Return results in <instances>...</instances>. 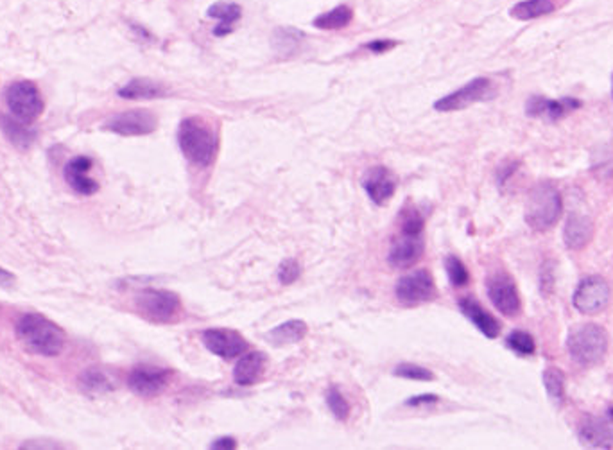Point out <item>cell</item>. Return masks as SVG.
Listing matches in <instances>:
<instances>
[{
  "label": "cell",
  "mask_w": 613,
  "mask_h": 450,
  "mask_svg": "<svg viewBox=\"0 0 613 450\" xmlns=\"http://www.w3.org/2000/svg\"><path fill=\"white\" fill-rule=\"evenodd\" d=\"M132 30L137 31V35H139V37H144L146 40H151V38H153V37L149 35L148 30H144V28H140V26H137V24H132Z\"/></svg>",
  "instance_id": "cell-41"
},
{
  "label": "cell",
  "mask_w": 613,
  "mask_h": 450,
  "mask_svg": "<svg viewBox=\"0 0 613 450\" xmlns=\"http://www.w3.org/2000/svg\"><path fill=\"white\" fill-rule=\"evenodd\" d=\"M94 160L90 157L80 155L71 158L64 167V178L67 185L80 196H94L99 191V182L90 176Z\"/></svg>",
  "instance_id": "cell-15"
},
{
  "label": "cell",
  "mask_w": 613,
  "mask_h": 450,
  "mask_svg": "<svg viewBox=\"0 0 613 450\" xmlns=\"http://www.w3.org/2000/svg\"><path fill=\"white\" fill-rule=\"evenodd\" d=\"M436 294V282L427 269H418L402 276L395 287L396 300L405 307H418L421 303H427L434 300Z\"/></svg>",
  "instance_id": "cell-10"
},
{
  "label": "cell",
  "mask_w": 613,
  "mask_h": 450,
  "mask_svg": "<svg viewBox=\"0 0 613 450\" xmlns=\"http://www.w3.org/2000/svg\"><path fill=\"white\" fill-rule=\"evenodd\" d=\"M119 98L128 101H153L169 96V89L158 81L148 78H135L128 85L119 89Z\"/></svg>",
  "instance_id": "cell-23"
},
{
  "label": "cell",
  "mask_w": 613,
  "mask_h": 450,
  "mask_svg": "<svg viewBox=\"0 0 613 450\" xmlns=\"http://www.w3.org/2000/svg\"><path fill=\"white\" fill-rule=\"evenodd\" d=\"M438 402H439V398L436 395H416V396L409 398L405 402V405H409V407H421V405H434Z\"/></svg>",
  "instance_id": "cell-38"
},
{
  "label": "cell",
  "mask_w": 613,
  "mask_h": 450,
  "mask_svg": "<svg viewBox=\"0 0 613 450\" xmlns=\"http://www.w3.org/2000/svg\"><path fill=\"white\" fill-rule=\"evenodd\" d=\"M396 46H398V42L382 38V40H373V42L366 44V46H364V49H366V51H370V53H373V55H384V53H387V51L395 49Z\"/></svg>",
  "instance_id": "cell-37"
},
{
  "label": "cell",
  "mask_w": 613,
  "mask_h": 450,
  "mask_svg": "<svg viewBox=\"0 0 613 450\" xmlns=\"http://www.w3.org/2000/svg\"><path fill=\"white\" fill-rule=\"evenodd\" d=\"M266 366H268V355L266 353L248 352L246 355H243L237 361V364L234 368V380L239 386H253L264 377Z\"/></svg>",
  "instance_id": "cell-22"
},
{
  "label": "cell",
  "mask_w": 613,
  "mask_h": 450,
  "mask_svg": "<svg viewBox=\"0 0 613 450\" xmlns=\"http://www.w3.org/2000/svg\"><path fill=\"white\" fill-rule=\"evenodd\" d=\"M353 21V10L346 4H341L319 17L314 19L312 26L316 30H321V31H341L345 28H348Z\"/></svg>",
  "instance_id": "cell-28"
},
{
  "label": "cell",
  "mask_w": 613,
  "mask_h": 450,
  "mask_svg": "<svg viewBox=\"0 0 613 450\" xmlns=\"http://www.w3.org/2000/svg\"><path fill=\"white\" fill-rule=\"evenodd\" d=\"M201 341L209 352L226 361L243 355L250 348L248 341L232 328H209L201 332Z\"/></svg>",
  "instance_id": "cell-13"
},
{
  "label": "cell",
  "mask_w": 613,
  "mask_h": 450,
  "mask_svg": "<svg viewBox=\"0 0 613 450\" xmlns=\"http://www.w3.org/2000/svg\"><path fill=\"white\" fill-rule=\"evenodd\" d=\"M581 101L579 99H572V98H563L558 101L541 98V96H532L527 105H525V114L532 119H547L550 123H556L563 117H566L568 114L575 112L581 108Z\"/></svg>",
  "instance_id": "cell-16"
},
{
  "label": "cell",
  "mask_w": 613,
  "mask_h": 450,
  "mask_svg": "<svg viewBox=\"0 0 613 450\" xmlns=\"http://www.w3.org/2000/svg\"><path fill=\"white\" fill-rule=\"evenodd\" d=\"M10 114L24 123H35L44 114V99L38 87L33 81H15L8 85L4 94Z\"/></svg>",
  "instance_id": "cell-6"
},
{
  "label": "cell",
  "mask_w": 613,
  "mask_h": 450,
  "mask_svg": "<svg viewBox=\"0 0 613 450\" xmlns=\"http://www.w3.org/2000/svg\"><path fill=\"white\" fill-rule=\"evenodd\" d=\"M398 226H400V233L423 235L425 217L420 212V208H416L411 203H405L398 214Z\"/></svg>",
  "instance_id": "cell-30"
},
{
  "label": "cell",
  "mask_w": 613,
  "mask_h": 450,
  "mask_svg": "<svg viewBox=\"0 0 613 450\" xmlns=\"http://www.w3.org/2000/svg\"><path fill=\"white\" fill-rule=\"evenodd\" d=\"M445 269L448 275V280L454 287H464L470 282V273L466 269V266L461 262V259H457L455 255H450L445 259Z\"/></svg>",
  "instance_id": "cell-33"
},
{
  "label": "cell",
  "mask_w": 613,
  "mask_h": 450,
  "mask_svg": "<svg viewBox=\"0 0 613 450\" xmlns=\"http://www.w3.org/2000/svg\"><path fill=\"white\" fill-rule=\"evenodd\" d=\"M566 352L575 364L595 366L608 352V332L595 323L577 325L568 332Z\"/></svg>",
  "instance_id": "cell-4"
},
{
  "label": "cell",
  "mask_w": 613,
  "mask_h": 450,
  "mask_svg": "<svg viewBox=\"0 0 613 450\" xmlns=\"http://www.w3.org/2000/svg\"><path fill=\"white\" fill-rule=\"evenodd\" d=\"M577 437L588 448H611L613 446V407L602 416L588 414L579 421Z\"/></svg>",
  "instance_id": "cell-12"
},
{
  "label": "cell",
  "mask_w": 613,
  "mask_h": 450,
  "mask_svg": "<svg viewBox=\"0 0 613 450\" xmlns=\"http://www.w3.org/2000/svg\"><path fill=\"white\" fill-rule=\"evenodd\" d=\"M611 98H613V78H611Z\"/></svg>",
  "instance_id": "cell-42"
},
{
  "label": "cell",
  "mask_w": 613,
  "mask_h": 450,
  "mask_svg": "<svg viewBox=\"0 0 613 450\" xmlns=\"http://www.w3.org/2000/svg\"><path fill=\"white\" fill-rule=\"evenodd\" d=\"M309 332V327L303 319H289L268 332V341L277 346L300 343Z\"/></svg>",
  "instance_id": "cell-26"
},
{
  "label": "cell",
  "mask_w": 613,
  "mask_h": 450,
  "mask_svg": "<svg viewBox=\"0 0 613 450\" xmlns=\"http://www.w3.org/2000/svg\"><path fill=\"white\" fill-rule=\"evenodd\" d=\"M78 387L85 393V395H105L114 391V382L110 380V377L106 373H103L98 368H89L85 369L80 378H78Z\"/></svg>",
  "instance_id": "cell-29"
},
{
  "label": "cell",
  "mask_w": 613,
  "mask_h": 450,
  "mask_svg": "<svg viewBox=\"0 0 613 450\" xmlns=\"http://www.w3.org/2000/svg\"><path fill=\"white\" fill-rule=\"evenodd\" d=\"M362 187L375 205H384L395 196L396 178L387 167L377 166L366 171L362 178Z\"/></svg>",
  "instance_id": "cell-18"
},
{
  "label": "cell",
  "mask_w": 613,
  "mask_h": 450,
  "mask_svg": "<svg viewBox=\"0 0 613 450\" xmlns=\"http://www.w3.org/2000/svg\"><path fill=\"white\" fill-rule=\"evenodd\" d=\"M173 371L153 366H139L128 375V387L140 396H157L171 384Z\"/></svg>",
  "instance_id": "cell-14"
},
{
  "label": "cell",
  "mask_w": 613,
  "mask_h": 450,
  "mask_svg": "<svg viewBox=\"0 0 613 450\" xmlns=\"http://www.w3.org/2000/svg\"><path fill=\"white\" fill-rule=\"evenodd\" d=\"M506 346L515 352L516 355H522V357H529L536 352V343H534V337L525 332V330H513L507 337H506Z\"/></svg>",
  "instance_id": "cell-32"
},
{
  "label": "cell",
  "mask_w": 613,
  "mask_h": 450,
  "mask_svg": "<svg viewBox=\"0 0 613 450\" xmlns=\"http://www.w3.org/2000/svg\"><path fill=\"white\" fill-rule=\"evenodd\" d=\"M486 293L490 301L495 305V309L507 316L515 318L522 310V300L518 294V287L509 273L506 271H495L486 278Z\"/></svg>",
  "instance_id": "cell-9"
},
{
  "label": "cell",
  "mask_w": 613,
  "mask_h": 450,
  "mask_svg": "<svg viewBox=\"0 0 613 450\" xmlns=\"http://www.w3.org/2000/svg\"><path fill=\"white\" fill-rule=\"evenodd\" d=\"M327 405L330 409V412L339 420L345 421L350 416V403L345 398V395L341 393L339 387H330L327 391Z\"/></svg>",
  "instance_id": "cell-34"
},
{
  "label": "cell",
  "mask_w": 613,
  "mask_h": 450,
  "mask_svg": "<svg viewBox=\"0 0 613 450\" xmlns=\"http://www.w3.org/2000/svg\"><path fill=\"white\" fill-rule=\"evenodd\" d=\"M15 334L30 353L40 357H58L67 343L65 330L38 312L22 314L15 325Z\"/></svg>",
  "instance_id": "cell-1"
},
{
  "label": "cell",
  "mask_w": 613,
  "mask_h": 450,
  "mask_svg": "<svg viewBox=\"0 0 613 450\" xmlns=\"http://www.w3.org/2000/svg\"><path fill=\"white\" fill-rule=\"evenodd\" d=\"M559 6V0H524L511 8L509 15L516 21H534L554 13Z\"/></svg>",
  "instance_id": "cell-27"
},
{
  "label": "cell",
  "mask_w": 613,
  "mask_h": 450,
  "mask_svg": "<svg viewBox=\"0 0 613 450\" xmlns=\"http://www.w3.org/2000/svg\"><path fill=\"white\" fill-rule=\"evenodd\" d=\"M178 146L182 155L196 167H209L219 151L217 132L201 117H185L178 126Z\"/></svg>",
  "instance_id": "cell-2"
},
{
  "label": "cell",
  "mask_w": 613,
  "mask_h": 450,
  "mask_svg": "<svg viewBox=\"0 0 613 450\" xmlns=\"http://www.w3.org/2000/svg\"><path fill=\"white\" fill-rule=\"evenodd\" d=\"M593 221L584 214L572 212L563 228V241L568 250H583L593 237Z\"/></svg>",
  "instance_id": "cell-20"
},
{
  "label": "cell",
  "mask_w": 613,
  "mask_h": 450,
  "mask_svg": "<svg viewBox=\"0 0 613 450\" xmlns=\"http://www.w3.org/2000/svg\"><path fill=\"white\" fill-rule=\"evenodd\" d=\"M15 282H17L15 275L12 271H8L6 267L0 266V287H3V289H12L15 285Z\"/></svg>",
  "instance_id": "cell-39"
},
{
  "label": "cell",
  "mask_w": 613,
  "mask_h": 450,
  "mask_svg": "<svg viewBox=\"0 0 613 450\" xmlns=\"http://www.w3.org/2000/svg\"><path fill=\"white\" fill-rule=\"evenodd\" d=\"M302 275V266L296 259H285L278 266V280L282 285H291L294 284Z\"/></svg>",
  "instance_id": "cell-36"
},
{
  "label": "cell",
  "mask_w": 613,
  "mask_h": 450,
  "mask_svg": "<svg viewBox=\"0 0 613 450\" xmlns=\"http://www.w3.org/2000/svg\"><path fill=\"white\" fill-rule=\"evenodd\" d=\"M609 300H611L609 284L602 276L592 275V276H584L577 284L572 296V305L577 312L584 316H593L604 310Z\"/></svg>",
  "instance_id": "cell-8"
},
{
  "label": "cell",
  "mask_w": 613,
  "mask_h": 450,
  "mask_svg": "<svg viewBox=\"0 0 613 450\" xmlns=\"http://www.w3.org/2000/svg\"><path fill=\"white\" fill-rule=\"evenodd\" d=\"M541 382H543V387H545L549 398L556 405H561L565 400V373H563V369H559L556 366H549L541 373Z\"/></svg>",
  "instance_id": "cell-31"
},
{
  "label": "cell",
  "mask_w": 613,
  "mask_h": 450,
  "mask_svg": "<svg viewBox=\"0 0 613 450\" xmlns=\"http://www.w3.org/2000/svg\"><path fill=\"white\" fill-rule=\"evenodd\" d=\"M563 210L561 194L552 182L532 187L525 203V223L536 233H545L558 223Z\"/></svg>",
  "instance_id": "cell-3"
},
{
  "label": "cell",
  "mask_w": 613,
  "mask_h": 450,
  "mask_svg": "<svg viewBox=\"0 0 613 450\" xmlns=\"http://www.w3.org/2000/svg\"><path fill=\"white\" fill-rule=\"evenodd\" d=\"M423 257V235L398 233L389 248L387 262L396 269H407Z\"/></svg>",
  "instance_id": "cell-17"
},
{
  "label": "cell",
  "mask_w": 613,
  "mask_h": 450,
  "mask_svg": "<svg viewBox=\"0 0 613 450\" xmlns=\"http://www.w3.org/2000/svg\"><path fill=\"white\" fill-rule=\"evenodd\" d=\"M495 98V87L490 78H475L464 87L454 90L452 94H447L445 98L438 99L434 103V110L438 112H459L472 105L490 101Z\"/></svg>",
  "instance_id": "cell-7"
},
{
  "label": "cell",
  "mask_w": 613,
  "mask_h": 450,
  "mask_svg": "<svg viewBox=\"0 0 613 450\" xmlns=\"http://www.w3.org/2000/svg\"><path fill=\"white\" fill-rule=\"evenodd\" d=\"M393 373L400 378H409V380H423V382L434 380V373L430 369L413 364V362H400Z\"/></svg>",
  "instance_id": "cell-35"
},
{
  "label": "cell",
  "mask_w": 613,
  "mask_h": 450,
  "mask_svg": "<svg viewBox=\"0 0 613 450\" xmlns=\"http://www.w3.org/2000/svg\"><path fill=\"white\" fill-rule=\"evenodd\" d=\"M137 312L153 323H173L182 316V298L167 289H142L135 296Z\"/></svg>",
  "instance_id": "cell-5"
},
{
  "label": "cell",
  "mask_w": 613,
  "mask_h": 450,
  "mask_svg": "<svg viewBox=\"0 0 613 450\" xmlns=\"http://www.w3.org/2000/svg\"><path fill=\"white\" fill-rule=\"evenodd\" d=\"M459 310L463 312V316H466L475 328L488 339H495L500 334V323L498 319L490 314L475 298L472 296H464L459 300Z\"/></svg>",
  "instance_id": "cell-19"
},
{
  "label": "cell",
  "mask_w": 613,
  "mask_h": 450,
  "mask_svg": "<svg viewBox=\"0 0 613 450\" xmlns=\"http://www.w3.org/2000/svg\"><path fill=\"white\" fill-rule=\"evenodd\" d=\"M305 40H307L305 33L296 30V28H278L273 31L271 47L278 58L287 60L300 51V47Z\"/></svg>",
  "instance_id": "cell-25"
},
{
  "label": "cell",
  "mask_w": 613,
  "mask_h": 450,
  "mask_svg": "<svg viewBox=\"0 0 613 450\" xmlns=\"http://www.w3.org/2000/svg\"><path fill=\"white\" fill-rule=\"evenodd\" d=\"M0 132L8 139V142L12 146H15L17 149H30L35 140H37V130L31 128L30 123H24L13 115H6L3 114L0 115Z\"/></svg>",
  "instance_id": "cell-21"
},
{
  "label": "cell",
  "mask_w": 613,
  "mask_h": 450,
  "mask_svg": "<svg viewBox=\"0 0 613 450\" xmlns=\"http://www.w3.org/2000/svg\"><path fill=\"white\" fill-rule=\"evenodd\" d=\"M207 17L219 22L214 28V37H228L234 31V26L243 19V8L235 3H216L207 10Z\"/></svg>",
  "instance_id": "cell-24"
},
{
  "label": "cell",
  "mask_w": 613,
  "mask_h": 450,
  "mask_svg": "<svg viewBox=\"0 0 613 450\" xmlns=\"http://www.w3.org/2000/svg\"><path fill=\"white\" fill-rule=\"evenodd\" d=\"M157 128H158L157 115L146 108L121 112L110 117L103 124V130L121 135V137H144V135H151Z\"/></svg>",
  "instance_id": "cell-11"
},
{
  "label": "cell",
  "mask_w": 613,
  "mask_h": 450,
  "mask_svg": "<svg viewBox=\"0 0 613 450\" xmlns=\"http://www.w3.org/2000/svg\"><path fill=\"white\" fill-rule=\"evenodd\" d=\"M237 446V439L232 436H223L212 441V448H223V450H232Z\"/></svg>",
  "instance_id": "cell-40"
}]
</instances>
